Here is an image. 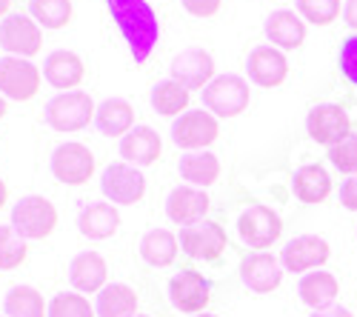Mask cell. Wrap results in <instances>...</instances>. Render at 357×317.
I'll use <instances>...</instances> for the list:
<instances>
[{"mask_svg": "<svg viewBox=\"0 0 357 317\" xmlns=\"http://www.w3.org/2000/svg\"><path fill=\"white\" fill-rule=\"evenodd\" d=\"M106 6L117 23V29L123 32L129 52L137 63H143L152 54L158 38H160V23L155 9L146 0H106Z\"/></svg>", "mask_w": 357, "mask_h": 317, "instance_id": "1", "label": "cell"}, {"mask_svg": "<svg viewBox=\"0 0 357 317\" xmlns=\"http://www.w3.org/2000/svg\"><path fill=\"white\" fill-rule=\"evenodd\" d=\"M95 114H98V106L92 95L75 89V92H61L57 98H52L46 103L43 118H46V126L54 132H80L95 121Z\"/></svg>", "mask_w": 357, "mask_h": 317, "instance_id": "2", "label": "cell"}, {"mask_svg": "<svg viewBox=\"0 0 357 317\" xmlns=\"http://www.w3.org/2000/svg\"><path fill=\"white\" fill-rule=\"evenodd\" d=\"M12 229L23 240H46L57 229V209L40 194H26L12 206Z\"/></svg>", "mask_w": 357, "mask_h": 317, "instance_id": "3", "label": "cell"}, {"mask_svg": "<svg viewBox=\"0 0 357 317\" xmlns=\"http://www.w3.org/2000/svg\"><path fill=\"white\" fill-rule=\"evenodd\" d=\"M203 106L215 118H237L249 106V83L241 75H218L203 89Z\"/></svg>", "mask_w": 357, "mask_h": 317, "instance_id": "4", "label": "cell"}, {"mask_svg": "<svg viewBox=\"0 0 357 317\" xmlns=\"http://www.w3.org/2000/svg\"><path fill=\"white\" fill-rule=\"evenodd\" d=\"M38 89H40V69L32 61L15 54L0 57V95L26 103L38 95Z\"/></svg>", "mask_w": 357, "mask_h": 317, "instance_id": "5", "label": "cell"}, {"mask_svg": "<svg viewBox=\"0 0 357 317\" xmlns=\"http://www.w3.org/2000/svg\"><path fill=\"white\" fill-rule=\"evenodd\" d=\"M100 189L106 194L109 203L114 206H135L146 194V178L140 175V169L132 163H112L106 166Z\"/></svg>", "mask_w": 357, "mask_h": 317, "instance_id": "6", "label": "cell"}, {"mask_svg": "<svg viewBox=\"0 0 357 317\" xmlns=\"http://www.w3.org/2000/svg\"><path fill=\"white\" fill-rule=\"evenodd\" d=\"M220 134V123L212 111H203V109H195V111H183L181 118L172 123V140L177 143L181 149H203L212 146Z\"/></svg>", "mask_w": 357, "mask_h": 317, "instance_id": "7", "label": "cell"}, {"mask_svg": "<svg viewBox=\"0 0 357 317\" xmlns=\"http://www.w3.org/2000/svg\"><path fill=\"white\" fill-rule=\"evenodd\" d=\"M52 175L66 186H80L95 175V155L83 143H61L52 152Z\"/></svg>", "mask_w": 357, "mask_h": 317, "instance_id": "8", "label": "cell"}, {"mask_svg": "<svg viewBox=\"0 0 357 317\" xmlns=\"http://www.w3.org/2000/svg\"><path fill=\"white\" fill-rule=\"evenodd\" d=\"M229 238H226V229L215 220H203L195 226L181 229V249L192 257V261H206L212 263L226 252Z\"/></svg>", "mask_w": 357, "mask_h": 317, "instance_id": "9", "label": "cell"}, {"mask_svg": "<svg viewBox=\"0 0 357 317\" xmlns=\"http://www.w3.org/2000/svg\"><path fill=\"white\" fill-rule=\"evenodd\" d=\"M169 300L183 314H203L212 300V286L200 272L183 269L169 280Z\"/></svg>", "mask_w": 357, "mask_h": 317, "instance_id": "10", "label": "cell"}, {"mask_svg": "<svg viewBox=\"0 0 357 317\" xmlns=\"http://www.w3.org/2000/svg\"><path fill=\"white\" fill-rule=\"evenodd\" d=\"M237 232H241L246 246L269 249L283 232V220H280V215L275 209L263 206V203H255L241 215V220H237Z\"/></svg>", "mask_w": 357, "mask_h": 317, "instance_id": "11", "label": "cell"}, {"mask_svg": "<svg viewBox=\"0 0 357 317\" xmlns=\"http://www.w3.org/2000/svg\"><path fill=\"white\" fill-rule=\"evenodd\" d=\"M351 129V121H349V114L343 106L337 103H323V106H314L309 111V118H306V132L314 143H320V146H335V143H340Z\"/></svg>", "mask_w": 357, "mask_h": 317, "instance_id": "12", "label": "cell"}, {"mask_svg": "<svg viewBox=\"0 0 357 317\" xmlns=\"http://www.w3.org/2000/svg\"><path fill=\"white\" fill-rule=\"evenodd\" d=\"M43 43V32L35 17L26 15H9L3 23H0V46H3L9 54L15 57H32L40 52Z\"/></svg>", "mask_w": 357, "mask_h": 317, "instance_id": "13", "label": "cell"}, {"mask_svg": "<svg viewBox=\"0 0 357 317\" xmlns=\"http://www.w3.org/2000/svg\"><path fill=\"white\" fill-rule=\"evenodd\" d=\"M212 209V200L203 189L197 186H177L169 192L166 197V215L172 223L177 226H195V223H203L206 215Z\"/></svg>", "mask_w": 357, "mask_h": 317, "instance_id": "14", "label": "cell"}, {"mask_svg": "<svg viewBox=\"0 0 357 317\" xmlns=\"http://www.w3.org/2000/svg\"><path fill=\"white\" fill-rule=\"evenodd\" d=\"M172 80L183 83L186 89H206L215 80V61L203 49H183L172 61Z\"/></svg>", "mask_w": 357, "mask_h": 317, "instance_id": "15", "label": "cell"}, {"mask_svg": "<svg viewBox=\"0 0 357 317\" xmlns=\"http://www.w3.org/2000/svg\"><path fill=\"white\" fill-rule=\"evenodd\" d=\"M246 72L252 83L263 86V89H275L289 75L286 54L275 46H255L246 57Z\"/></svg>", "mask_w": 357, "mask_h": 317, "instance_id": "16", "label": "cell"}, {"mask_svg": "<svg viewBox=\"0 0 357 317\" xmlns=\"http://www.w3.org/2000/svg\"><path fill=\"white\" fill-rule=\"evenodd\" d=\"M329 243H326L323 238L317 235H301L286 243L280 261L286 266V272H309V269H317L323 266L326 261H329Z\"/></svg>", "mask_w": 357, "mask_h": 317, "instance_id": "17", "label": "cell"}, {"mask_svg": "<svg viewBox=\"0 0 357 317\" xmlns=\"http://www.w3.org/2000/svg\"><path fill=\"white\" fill-rule=\"evenodd\" d=\"M241 280L246 289H252L257 295H269L280 286L283 269L278 263V257L266 254V252H255L241 261Z\"/></svg>", "mask_w": 357, "mask_h": 317, "instance_id": "18", "label": "cell"}, {"mask_svg": "<svg viewBox=\"0 0 357 317\" xmlns=\"http://www.w3.org/2000/svg\"><path fill=\"white\" fill-rule=\"evenodd\" d=\"M106 277H109V266L103 261V254L98 252H80L72 257L69 263V283L83 295H95L106 289Z\"/></svg>", "mask_w": 357, "mask_h": 317, "instance_id": "19", "label": "cell"}, {"mask_svg": "<svg viewBox=\"0 0 357 317\" xmlns=\"http://www.w3.org/2000/svg\"><path fill=\"white\" fill-rule=\"evenodd\" d=\"M160 152H163L160 134L149 126H135L121 140V157L132 166H152L160 160Z\"/></svg>", "mask_w": 357, "mask_h": 317, "instance_id": "20", "label": "cell"}, {"mask_svg": "<svg viewBox=\"0 0 357 317\" xmlns=\"http://www.w3.org/2000/svg\"><path fill=\"white\" fill-rule=\"evenodd\" d=\"M83 75H86V66L80 61V54H75L69 49H57L43 61V77L54 86V89H72L75 92V86H80Z\"/></svg>", "mask_w": 357, "mask_h": 317, "instance_id": "21", "label": "cell"}, {"mask_svg": "<svg viewBox=\"0 0 357 317\" xmlns=\"http://www.w3.org/2000/svg\"><path fill=\"white\" fill-rule=\"evenodd\" d=\"M80 235L89 240H109L121 229V212L114 203H89L80 212Z\"/></svg>", "mask_w": 357, "mask_h": 317, "instance_id": "22", "label": "cell"}, {"mask_svg": "<svg viewBox=\"0 0 357 317\" xmlns=\"http://www.w3.org/2000/svg\"><path fill=\"white\" fill-rule=\"evenodd\" d=\"M95 126L106 137H126L135 129V109L123 98H106L98 106L95 114Z\"/></svg>", "mask_w": 357, "mask_h": 317, "instance_id": "23", "label": "cell"}, {"mask_svg": "<svg viewBox=\"0 0 357 317\" xmlns=\"http://www.w3.org/2000/svg\"><path fill=\"white\" fill-rule=\"evenodd\" d=\"M297 295H301V300L320 311V309H329L335 306L337 295H340V283L332 272H306L301 277V286H297Z\"/></svg>", "mask_w": 357, "mask_h": 317, "instance_id": "24", "label": "cell"}, {"mask_svg": "<svg viewBox=\"0 0 357 317\" xmlns=\"http://www.w3.org/2000/svg\"><path fill=\"white\" fill-rule=\"evenodd\" d=\"M266 38L278 49H297L306 40V23L301 15H294L289 9H278L266 17Z\"/></svg>", "mask_w": 357, "mask_h": 317, "instance_id": "25", "label": "cell"}, {"mask_svg": "<svg viewBox=\"0 0 357 317\" xmlns=\"http://www.w3.org/2000/svg\"><path fill=\"white\" fill-rule=\"evenodd\" d=\"M291 189H294V197L303 200V203H323L332 194V178L320 163H309L294 171Z\"/></svg>", "mask_w": 357, "mask_h": 317, "instance_id": "26", "label": "cell"}, {"mask_svg": "<svg viewBox=\"0 0 357 317\" xmlns=\"http://www.w3.org/2000/svg\"><path fill=\"white\" fill-rule=\"evenodd\" d=\"M177 171H181L183 180H189V186L206 189V186L218 183V178H220V160L212 152H189V155L181 157V163H177Z\"/></svg>", "mask_w": 357, "mask_h": 317, "instance_id": "27", "label": "cell"}, {"mask_svg": "<svg viewBox=\"0 0 357 317\" xmlns=\"http://www.w3.org/2000/svg\"><path fill=\"white\" fill-rule=\"evenodd\" d=\"M98 317H135L137 314V292L126 283H109L98 292Z\"/></svg>", "mask_w": 357, "mask_h": 317, "instance_id": "28", "label": "cell"}, {"mask_svg": "<svg viewBox=\"0 0 357 317\" xmlns=\"http://www.w3.org/2000/svg\"><path fill=\"white\" fill-rule=\"evenodd\" d=\"M140 257L155 269L172 266L177 257V238L169 229H152V232H146L140 240Z\"/></svg>", "mask_w": 357, "mask_h": 317, "instance_id": "29", "label": "cell"}, {"mask_svg": "<svg viewBox=\"0 0 357 317\" xmlns=\"http://www.w3.org/2000/svg\"><path fill=\"white\" fill-rule=\"evenodd\" d=\"M6 317H49V306L35 286H12L3 300Z\"/></svg>", "mask_w": 357, "mask_h": 317, "instance_id": "30", "label": "cell"}, {"mask_svg": "<svg viewBox=\"0 0 357 317\" xmlns=\"http://www.w3.org/2000/svg\"><path fill=\"white\" fill-rule=\"evenodd\" d=\"M189 100H192V92L177 80H160L152 89V109L158 114H166V118L183 114L189 109Z\"/></svg>", "mask_w": 357, "mask_h": 317, "instance_id": "31", "label": "cell"}, {"mask_svg": "<svg viewBox=\"0 0 357 317\" xmlns=\"http://www.w3.org/2000/svg\"><path fill=\"white\" fill-rule=\"evenodd\" d=\"M29 12L43 29H63L72 20V0H29Z\"/></svg>", "mask_w": 357, "mask_h": 317, "instance_id": "32", "label": "cell"}, {"mask_svg": "<svg viewBox=\"0 0 357 317\" xmlns=\"http://www.w3.org/2000/svg\"><path fill=\"white\" fill-rule=\"evenodd\" d=\"M26 240L12 226H0V272H15L26 263Z\"/></svg>", "mask_w": 357, "mask_h": 317, "instance_id": "33", "label": "cell"}, {"mask_svg": "<svg viewBox=\"0 0 357 317\" xmlns=\"http://www.w3.org/2000/svg\"><path fill=\"white\" fill-rule=\"evenodd\" d=\"M49 317H98L95 306L77 292H61L49 303Z\"/></svg>", "mask_w": 357, "mask_h": 317, "instance_id": "34", "label": "cell"}, {"mask_svg": "<svg viewBox=\"0 0 357 317\" xmlns=\"http://www.w3.org/2000/svg\"><path fill=\"white\" fill-rule=\"evenodd\" d=\"M297 15L314 26H329L340 17V0H297Z\"/></svg>", "mask_w": 357, "mask_h": 317, "instance_id": "35", "label": "cell"}, {"mask_svg": "<svg viewBox=\"0 0 357 317\" xmlns=\"http://www.w3.org/2000/svg\"><path fill=\"white\" fill-rule=\"evenodd\" d=\"M329 160L346 175H357V134H346L340 143H335L329 149Z\"/></svg>", "mask_w": 357, "mask_h": 317, "instance_id": "36", "label": "cell"}, {"mask_svg": "<svg viewBox=\"0 0 357 317\" xmlns=\"http://www.w3.org/2000/svg\"><path fill=\"white\" fill-rule=\"evenodd\" d=\"M340 72L357 86V35H349L340 46Z\"/></svg>", "mask_w": 357, "mask_h": 317, "instance_id": "37", "label": "cell"}, {"mask_svg": "<svg viewBox=\"0 0 357 317\" xmlns=\"http://www.w3.org/2000/svg\"><path fill=\"white\" fill-rule=\"evenodd\" d=\"M183 9L195 17H215L220 12V3L223 0H181Z\"/></svg>", "mask_w": 357, "mask_h": 317, "instance_id": "38", "label": "cell"}, {"mask_svg": "<svg viewBox=\"0 0 357 317\" xmlns=\"http://www.w3.org/2000/svg\"><path fill=\"white\" fill-rule=\"evenodd\" d=\"M340 203L349 212H357V175H351L343 186H340Z\"/></svg>", "mask_w": 357, "mask_h": 317, "instance_id": "39", "label": "cell"}, {"mask_svg": "<svg viewBox=\"0 0 357 317\" xmlns=\"http://www.w3.org/2000/svg\"><path fill=\"white\" fill-rule=\"evenodd\" d=\"M312 317H354L349 309L343 306H329V309H320V311H312Z\"/></svg>", "mask_w": 357, "mask_h": 317, "instance_id": "40", "label": "cell"}, {"mask_svg": "<svg viewBox=\"0 0 357 317\" xmlns=\"http://www.w3.org/2000/svg\"><path fill=\"white\" fill-rule=\"evenodd\" d=\"M343 17H346V23H349V26H354V29H357V0H349L346 9H343Z\"/></svg>", "mask_w": 357, "mask_h": 317, "instance_id": "41", "label": "cell"}, {"mask_svg": "<svg viewBox=\"0 0 357 317\" xmlns=\"http://www.w3.org/2000/svg\"><path fill=\"white\" fill-rule=\"evenodd\" d=\"M6 200H9V189H6L3 178H0V209H3V206H6Z\"/></svg>", "mask_w": 357, "mask_h": 317, "instance_id": "42", "label": "cell"}, {"mask_svg": "<svg viewBox=\"0 0 357 317\" xmlns=\"http://www.w3.org/2000/svg\"><path fill=\"white\" fill-rule=\"evenodd\" d=\"M6 111H9V103H6V98H3V95H0V121L6 118Z\"/></svg>", "mask_w": 357, "mask_h": 317, "instance_id": "43", "label": "cell"}, {"mask_svg": "<svg viewBox=\"0 0 357 317\" xmlns=\"http://www.w3.org/2000/svg\"><path fill=\"white\" fill-rule=\"evenodd\" d=\"M9 6H12V0H0V17H3V15L9 12Z\"/></svg>", "mask_w": 357, "mask_h": 317, "instance_id": "44", "label": "cell"}, {"mask_svg": "<svg viewBox=\"0 0 357 317\" xmlns=\"http://www.w3.org/2000/svg\"><path fill=\"white\" fill-rule=\"evenodd\" d=\"M195 317H218V314H206V311H203V314H195Z\"/></svg>", "mask_w": 357, "mask_h": 317, "instance_id": "45", "label": "cell"}, {"mask_svg": "<svg viewBox=\"0 0 357 317\" xmlns=\"http://www.w3.org/2000/svg\"><path fill=\"white\" fill-rule=\"evenodd\" d=\"M135 317H152V314H135Z\"/></svg>", "mask_w": 357, "mask_h": 317, "instance_id": "46", "label": "cell"}]
</instances>
